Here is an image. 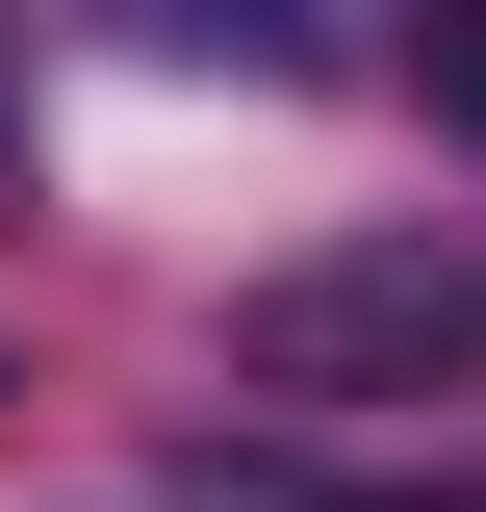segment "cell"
I'll use <instances>...</instances> for the list:
<instances>
[{
    "label": "cell",
    "mask_w": 486,
    "mask_h": 512,
    "mask_svg": "<svg viewBox=\"0 0 486 512\" xmlns=\"http://www.w3.org/2000/svg\"><path fill=\"white\" fill-rule=\"evenodd\" d=\"M231 384H256V410L486 384V256H461V231H333V256H282V282H231Z\"/></svg>",
    "instance_id": "1"
},
{
    "label": "cell",
    "mask_w": 486,
    "mask_h": 512,
    "mask_svg": "<svg viewBox=\"0 0 486 512\" xmlns=\"http://www.w3.org/2000/svg\"><path fill=\"white\" fill-rule=\"evenodd\" d=\"M410 103H435V128L486 154V0H435V26H410Z\"/></svg>",
    "instance_id": "2"
},
{
    "label": "cell",
    "mask_w": 486,
    "mask_h": 512,
    "mask_svg": "<svg viewBox=\"0 0 486 512\" xmlns=\"http://www.w3.org/2000/svg\"><path fill=\"white\" fill-rule=\"evenodd\" d=\"M435 512H486V487H435Z\"/></svg>",
    "instance_id": "3"
},
{
    "label": "cell",
    "mask_w": 486,
    "mask_h": 512,
    "mask_svg": "<svg viewBox=\"0 0 486 512\" xmlns=\"http://www.w3.org/2000/svg\"><path fill=\"white\" fill-rule=\"evenodd\" d=\"M0 128H26V103H0Z\"/></svg>",
    "instance_id": "4"
}]
</instances>
